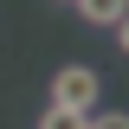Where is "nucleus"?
Here are the masks:
<instances>
[{"instance_id": "7ed1b4c3", "label": "nucleus", "mask_w": 129, "mask_h": 129, "mask_svg": "<svg viewBox=\"0 0 129 129\" xmlns=\"http://www.w3.org/2000/svg\"><path fill=\"white\" fill-rule=\"evenodd\" d=\"M90 116H78V110H45L39 116V129H84Z\"/></svg>"}, {"instance_id": "f257e3e1", "label": "nucleus", "mask_w": 129, "mask_h": 129, "mask_svg": "<svg viewBox=\"0 0 129 129\" xmlns=\"http://www.w3.org/2000/svg\"><path fill=\"white\" fill-rule=\"evenodd\" d=\"M97 103H103V78H97V64H58V71H52V110L97 116Z\"/></svg>"}, {"instance_id": "20e7f679", "label": "nucleus", "mask_w": 129, "mask_h": 129, "mask_svg": "<svg viewBox=\"0 0 129 129\" xmlns=\"http://www.w3.org/2000/svg\"><path fill=\"white\" fill-rule=\"evenodd\" d=\"M84 129H129V116H116V110H103V116H90Z\"/></svg>"}, {"instance_id": "f03ea898", "label": "nucleus", "mask_w": 129, "mask_h": 129, "mask_svg": "<svg viewBox=\"0 0 129 129\" xmlns=\"http://www.w3.org/2000/svg\"><path fill=\"white\" fill-rule=\"evenodd\" d=\"M71 7H78L90 26H116V19L129 13V0H71Z\"/></svg>"}]
</instances>
